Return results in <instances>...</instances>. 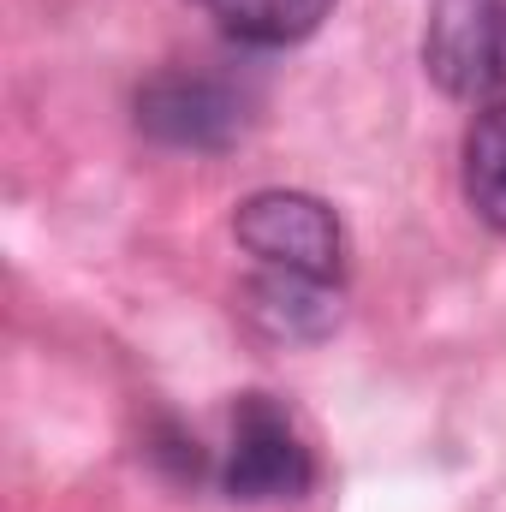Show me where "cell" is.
Segmentation results:
<instances>
[{
	"instance_id": "cell-1",
	"label": "cell",
	"mask_w": 506,
	"mask_h": 512,
	"mask_svg": "<svg viewBox=\"0 0 506 512\" xmlns=\"http://www.w3.org/2000/svg\"><path fill=\"white\" fill-rule=\"evenodd\" d=\"M233 233L262 268H286V274H310V280L346 274V227L310 191H256L239 203Z\"/></svg>"
},
{
	"instance_id": "cell-2",
	"label": "cell",
	"mask_w": 506,
	"mask_h": 512,
	"mask_svg": "<svg viewBox=\"0 0 506 512\" xmlns=\"http://www.w3.org/2000/svg\"><path fill=\"white\" fill-rule=\"evenodd\" d=\"M423 66L459 102L506 96V0H429Z\"/></svg>"
},
{
	"instance_id": "cell-3",
	"label": "cell",
	"mask_w": 506,
	"mask_h": 512,
	"mask_svg": "<svg viewBox=\"0 0 506 512\" xmlns=\"http://www.w3.org/2000/svg\"><path fill=\"white\" fill-rule=\"evenodd\" d=\"M310 483H316V465H310V447L292 429V417L268 393H245L233 405V441H227L221 489L233 501H298Z\"/></svg>"
},
{
	"instance_id": "cell-4",
	"label": "cell",
	"mask_w": 506,
	"mask_h": 512,
	"mask_svg": "<svg viewBox=\"0 0 506 512\" xmlns=\"http://www.w3.org/2000/svg\"><path fill=\"white\" fill-rule=\"evenodd\" d=\"M137 126L167 149H227L245 131V96L209 72H161L137 96Z\"/></svg>"
},
{
	"instance_id": "cell-5",
	"label": "cell",
	"mask_w": 506,
	"mask_h": 512,
	"mask_svg": "<svg viewBox=\"0 0 506 512\" xmlns=\"http://www.w3.org/2000/svg\"><path fill=\"white\" fill-rule=\"evenodd\" d=\"M245 316H251V328L262 340L310 346V340L334 334V322H340V280L262 268L256 280H245Z\"/></svg>"
},
{
	"instance_id": "cell-6",
	"label": "cell",
	"mask_w": 506,
	"mask_h": 512,
	"mask_svg": "<svg viewBox=\"0 0 506 512\" xmlns=\"http://www.w3.org/2000/svg\"><path fill=\"white\" fill-rule=\"evenodd\" d=\"M197 6L251 48H292L316 36L322 18L334 12V0H197Z\"/></svg>"
},
{
	"instance_id": "cell-7",
	"label": "cell",
	"mask_w": 506,
	"mask_h": 512,
	"mask_svg": "<svg viewBox=\"0 0 506 512\" xmlns=\"http://www.w3.org/2000/svg\"><path fill=\"white\" fill-rule=\"evenodd\" d=\"M465 203L477 209V221L506 233V96L483 102L465 131Z\"/></svg>"
}]
</instances>
